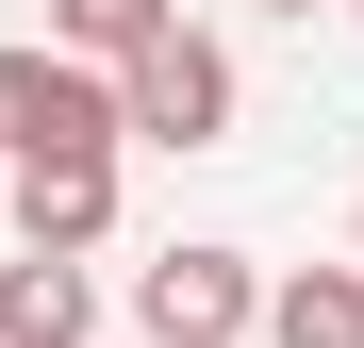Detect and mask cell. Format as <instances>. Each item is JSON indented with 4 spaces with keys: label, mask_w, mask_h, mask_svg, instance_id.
Returning a JSON list of instances; mask_svg holds the SVG:
<instances>
[{
    "label": "cell",
    "mask_w": 364,
    "mask_h": 348,
    "mask_svg": "<svg viewBox=\"0 0 364 348\" xmlns=\"http://www.w3.org/2000/svg\"><path fill=\"white\" fill-rule=\"evenodd\" d=\"M50 149H133L116 67H83V50H0V166H50Z\"/></svg>",
    "instance_id": "6da1fadb"
},
{
    "label": "cell",
    "mask_w": 364,
    "mask_h": 348,
    "mask_svg": "<svg viewBox=\"0 0 364 348\" xmlns=\"http://www.w3.org/2000/svg\"><path fill=\"white\" fill-rule=\"evenodd\" d=\"M116 116H133V149H215V133H232V50L182 17L166 50H133V67H116Z\"/></svg>",
    "instance_id": "7a4b0ae2"
},
{
    "label": "cell",
    "mask_w": 364,
    "mask_h": 348,
    "mask_svg": "<svg viewBox=\"0 0 364 348\" xmlns=\"http://www.w3.org/2000/svg\"><path fill=\"white\" fill-rule=\"evenodd\" d=\"M265 299H282V282H249L232 249H166V265H133V332H149V348H249Z\"/></svg>",
    "instance_id": "3957f363"
},
{
    "label": "cell",
    "mask_w": 364,
    "mask_h": 348,
    "mask_svg": "<svg viewBox=\"0 0 364 348\" xmlns=\"http://www.w3.org/2000/svg\"><path fill=\"white\" fill-rule=\"evenodd\" d=\"M100 232H116V149H50V166H17V249L83 265Z\"/></svg>",
    "instance_id": "277c9868"
},
{
    "label": "cell",
    "mask_w": 364,
    "mask_h": 348,
    "mask_svg": "<svg viewBox=\"0 0 364 348\" xmlns=\"http://www.w3.org/2000/svg\"><path fill=\"white\" fill-rule=\"evenodd\" d=\"M83 332H100V282L83 265H50V249L0 265V348H83Z\"/></svg>",
    "instance_id": "5b68a950"
},
{
    "label": "cell",
    "mask_w": 364,
    "mask_h": 348,
    "mask_svg": "<svg viewBox=\"0 0 364 348\" xmlns=\"http://www.w3.org/2000/svg\"><path fill=\"white\" fill-rule=\"evenodd\" d=\"M265 348H364V265H298L265 299Z\"/></svg>",
    "instance_id": "8992f818"
},
{
    "label": "cell",
    "mask_w": 364,
    "mask_h": 348,
    "mask_svg": "<svg viewBox=\"0 0 364 348\" xmlns=\"http://www.w3.org/2000/svg\"><path fill=\"white\" fill-rule=\"evenodd\" d=\"M50 33H67L83 67H133V50H166V33H182V0H50Z\"/></svg>",
    "instance_id": "52a82bcc"
},
{
    "label": "cell",
    "mask_w": 364,
    "mask_h": 348,
    "mask_svg": "<svg viewBox=\"0 0 364 348\" xmlns=\"http://www.w3.org/2000/svg\"><path fill=\"white\" fill-rule=\"evenodd\" d=\"M282 17H315V0H282Z\"/></svg>",
    "instance_id": "ba28073f"
},
{
    "label": "cell",
    "mask_w": 364,
    "mask_h": 348,
    "mask_svg": "<svg viewBox=\"0 0 364 348\" xmlns=\"http://www.w3.org/2000/svg\"><path fill=\"white\" fill-rule=\"evenodd\" d=\"M348 265H364V232H348Z\"/></svg>",
    "instance_id": "9c48e42d"
},
{
    "label": "cell",
    "mask_w": 364,
    "mask_h": 348,
    "mask_svg": "<svg viewBox=\"0 0 364 348\" xmlns=\"http://www.w3.org/2000/svg\"><path fill=\"white\" fill-rule=\"evenodd\" d=\"M0 183H17V166H0Z\"/></svg>",
    "instance_id": "30bf717a"
},
{
    "label": "cell",
    "mask_w": 364,
    "mask_h": 348,
    "mask_svg": "<svg viewBox=\"0 0 364 348\" xmlns=\"http://www.w3.org/2000/svg\"><path fill=\"white\" fill-rule=\"evenodd\" d=\"M348 17H364V0H348Z\"/></svg>",
    "instance_id": "8fae6325"
}]
</instances>
